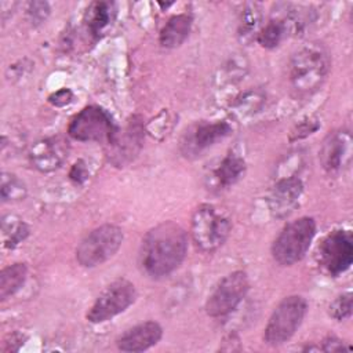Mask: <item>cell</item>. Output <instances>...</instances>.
<instances>
[{
	"label": "cell",
	"instance_id": "14",
	"mask_svg": "<svg viewBox=\"0 0 353 353\" xmlns=\"http://www.w3.org/2000/svg\"><path fill=\"white\" fill-rule=\"evenodd\" d=\"M352 138L349 131L339 130L327 137L321 148V163L327 172H338L350 159Z\"/></svg>",
	"mask_w": 353,
	"mask_h": 353
},
{
	"label": "cell",
	"instance_id": "18",
	"mask_svg": "<svg viewBox=\"0 0 353 353\" xmlns=\"http://www.w3.org/2000/svg\"><path fill=\"white\" fill-rule=\"evenodd\" d=\"M245 172V160L236 152H229L214 170V178L222 188L234 185Z\"/></svg>",
	"mask_w": 353,
	"mask_h": 353
},
{
	"label": "cell",
	"instance_id": "3",
	"mask_svg": "<svg viewBox=\"0 0 353 353\" xmlns=\"http://www.w3.org/2000/svg\"><path fill=\"white\" fill-rule=\"evenodd\" d=\"M230 232L232 221L218 207L204 203L194 210L190 222V236L200 251H216L228 240Z\"/></svg>",
	"mask_w": 353,
	"mask_h": 353
},
{
	"label": "cell",
	"instance_id": "8",
	"mask_svg": "<svg viewBox=\"0 0 353 353\" xmlns=\"http://www.w3.org/2000/svg\"><path fill=\"white\" fill-rule=\"evenodd\" d=\"M137 299L135 285L127 279L112 281L95 299L85 317L90 323H103L123 313Z\"/></svg>",
	"mask_w": 353,
	"mask_h": 353
},
{
	"label": "cell",
	"instance_id": "26",
	"mask_svg": "<svg viewBox=\"0 0 353 353\" xmlns=\"http://www.w3.org/2000/svg\"><path fill=\"white\" fill-rule=\"evenodd\" d=\"M28 14L32 19V22L34 23H40L43 21H46V18L50 14V6L46 1H33L29 3L28 7Z\"/></svg>",
	"mask_w": 353,
	"mask_h": 353
},
{
	"label": "cell",
	"instance_id": "20",
	"mask_svg": "<svg viewBox=\"0 0 353 353\" xmlns=\"http://www.w3.org/2000/svg\"><path fill=\"white\" fill-rule=\"evenodd\" d=\"M28 268L22 262L6 266L0 273V299L6 301L14 295L26 281Z\"/></svg>",
	"mask_w": 353,
	"mask_h": 353
},
{
	"label": "cell",
	"instance_id": "21",
	"mask_svg": "<svg viewBox=\"0 0 353 353\" xmlns=\"http://www.w3.org/2000/svg\"><path fill=\"white\" fill-rule=\"evenodd\" d=\"M287 33V26L283 19H270L256 33V41L265 48L277 47Z\"/></svg>",
	"mask_w": 353,
	"mask_h": 353
},
{
	"label": "cell",
	"instance_id": "28",
	"mask_svg": "<svg viewBox=\"0 0 353 353\" xmlns=\"http://www.w3.org/2000/svg\"><path fill=\"white\" fill-rule=\"evenodd\" d=\"M88 175H90V172H88L87 164H85L83 160H77V161L72 165V168H70V171H69V178H70L74 183H79V185L84 183V182L88 179Z\"/></svg>",
	"mask_w": 353,
	"mask_h": 353
},
{
	"label": "cell",
	"instance_id": "5",
	"mask_svg": "<svg viewBox=\"0 0 353 353\" xmlns=\"http://www.w3.org/2000/svg\"><path fill=\"white\" fill-rule=\"evenodd\" d=\"M123 230L105 223L87 233L76 248V261L83 268H95L110 259L123 244Z\"/></svg>",
	"mask_w": 353,
	"mask_h": 353
},
{
	"label": "cell",
	"instance_id": "12",
	"mask_svg": "<svg viewBox=\"0 0 353 353\" xmlns=\"http://www.w3.org/2000/svg\"><path fill=\"white\" fill-rule=\"evenodd\" d=\"M66 156L68 145L61 137H51L37 141L29 152L30 163L41 172L57 170L62 165Z\"/></svg>",
	"mask_w": 353,
	"mask_h": 353
},
{
	"label": "cell",
	"instance_id": "24",
	"mask_svg": "<svg viewBox=\"0 0 353 353\" xmlns=\"http://www.w3.org/2000/svg\"><path fill=\"white\" fill-rule=\"evenodd\" d=\"M3 226L10 228V232L8 230L3 232V234H4V241H6L4 244L7 247H11V248H14L21 241H23L26 239V236L29 234V228L22 221H12V222L7 223L6 219H4Z\"/></svg>",
	"mask_w": 353,
	"mask_h": 353
},
{
	"label": "cell",
	"instance_id": "4",
	"mask_svg": "<svg viewBox=\"0 0 353 353\" xmlns=\"http://www.w3.org/2000/svg\"><path fill=\"white\" fill-rule=\"evenodd\" d=\"M316 234V221L301 216L287 223L272 244V256L281 266L299 262L307 252Z\"/></svg>",
	"mask_w": 353,
	"mask_h": 353
},
{
	"label": "cell",
	"instance_id": "27",
	"mask_svg": "<svg viewBox=\"0 0 353 353\" xmlns=\"http://www.w3.org/2000/svg\"><path fill=\"white\" fill-rule=\"evenodd\" d=\"M319 125H320V124H319L317 120H312V119L303 120L302 123H299V124L292 130L290 139H291V141L302 139V138H305V137L313 134V132L319 128Z\"/></svg>",
	"mask_w": 353,
	"mask_h": 353
},
{
	"label": "cell",
	"instance_id": "2",
	"mask_svg": "<svg viewBox=\"0 0 353 353\" xmlns=\"http://www.w3.org/2000/svg\"><path fill=\"white\" fill-rule=\"evenodd\" d=\"M330 68V54L321 43H307L301 47L288 65V79L294 94L307 97L316 92L325 81Z\"/></svg>",
	"mask_w": 353,
	"mask_h": 353
},
{
	"label": "cell",
	"instance_id": "7",
	"mask_svg": "<svg viewBox=\"0 0 353 353\" xmlns=\"http://www.w3.org/2000/svg\"><path fill=\"white\" fill-rule=\"evenodd\" d=\"M68 135L80 142H106L113 145L119 137V128L105 109L91 105L81 109L70 120Z\"/></svg>",
	"mask_w": 353,
	"mask_h": 353
},
{
	"label": "cell",
	"instance_id": "16",
	"mask_svg": "<svg viewBox=\"0 0 353 353\" xmlns=\"http://www.w3.org/2000/svg\"><path fill=\"white\" fill-rule=\"evenodd\" d=\"M232 132V125L225 120H218L212 123H201L193 131L190 138V145L196 152L207 149L216 143L218 141L225 139Z\"/></svg>",
	"mask_w": 353,
	"mask_h": 353
},
{
	"label": "cell",
	"instance_id": "23",
	"mask_svg": "<svg viewBox=\"0 0 353 353\" xmlns=\"http://www.w3.org/2000/svg\"><path fill=\"white\" fill-rule=\"evenodd\" d=\"M26 196L25 183L14 174L3 172L1 175V199L8 200H22Z\"/></svg>",
	"mask_w": 353,
	"mask_h": 353
},
{
	"label": "cell",
	"instance_id": "22",
	"mask_svg": "<svg viewBox=\"0 0 353 353\" xmlns=\"http://www.w3.org/2000/svg\"><path fill=\"white\" fill-rule=\"evenodd\" d=\"M262 19L261 7L256 3H248L243 8V12L240 15V23H239V34L243 39L251 37L252 34L256 36L259 32V25Z\"/></svg>",
	"mask_w": 353,
	"mask_h": 353
},
{
	"label": "cell",
	"instance_id": "11",
	"mask_svg": "<svg viewBox=\"0 0 353 353\" xmlns=\"http://www.w3.org/2000/svg\"><path fill=\"white\" fill-rule=\"evenodd\" d=\"M303 192V182L296 175H290L279 179L270 189L268 204L270 212L276 218L287 216L298 205Z\"/></svg>",
	"mask_w": 353,
	"mask_h": 353
},
{
	"label": "cell",
	"instance_id": "10",
	"mask_svg": "<svg viewBox=\"0 0 353 353\" xmlns=\"http://www.w3.org/2000/svg\"><path fill=\"white\" fill-rule=\"evenodd\" d=\"M323 269L332 277L346 272L353 262V236L350 230L336 229L324 237L319 247Z\"/></svg>",
	"mask_w": 353,
	"mask_h": 353
},
{
	"label": "cell",
	"instance_id": "13",
	"mask_svg": "<svg viewBox=\"0 0 353 353\" xmlns=\"http://www.w3.org/2000/svg\"><path fill=\"white\" fill-rule=\"evenodd\" d=\"M163 336V328L156 321H143L123 332L117 341V349L121 352H143L154 346Z\"/></svg>",
	"mask_w": 353,
	"mask_h": 353
},
{
	"label": "cell",
	"instance_id": "17",
	"mask_svg": "<svg viewBox=\"0 0 353 353\" xmlns=\"http://www.w3.org/2000/svg\"><path fill=\"white\" fill-rule=\"evenodd\" d=\"M114 4L110 1L91 3L84 14V22L88 33L95 39L99 37L114 19Z\"/></svg>",
	"mask_w": 353,
	"mask_h": 353
},
{
	"label": "cell",
	"instance_id": "9",
	"mask_svg": "<svg viewBox=\"0 0 353 353\" xmlns=\"http://www.w3.org/2000/svg\"><path fill=\"white\" fill-rule=\"evenodd\" d=\"M250 288L248 276L243 270H234L225 276L205 301V313L210 317H223L232 313L244 299Z\"/></svg>",
	"mask_w": 353,
	"mask_h": 353
},
{
	"label": "cell",
	"instance_id": "19",
	"mask_svg": "<svg viewBox=\"0 0 353 353\" xmlns=\"http://www.w3.org/2000/svg\"><path fill=\"white\" fill-rule=\"evenodd\" d=\"M143 135V127L139 121L132 119V121L128 123V127L125 130L124 137H117L114 143L112 145L116 149V157L117 163H123V160H130L141 148Z\"/></svg>",
	"mask_w": 353,
	"mask_h": 353
},
{
	"label": "cell",
	"instance_id": "25",
	"mask_svg": "<svg viewBox=\"0 0 353 353\" xmlns=\"http://www.w3.org/2000/svg\"><path fill=\"white\" fill-rule=\"evenodd\" d=\"M352 314V294L346 292L334 299L330 305V316L338 321L349 319Z\"/></svg>",
	"mask_w": 353,
	"mask_h": 353
},
{
	"label": "cell",
	"instance_id": "15",
	"mask_svg": "<svg viewBox=\"0 0 353 353\" xmlns=\"http://www.w3.org/2000/svg\"><path fill=\"white\" fill-rule=\"evenodd\" d=\"M193 19L189 14H176L171 17L159 34V41L164 48L179 47L192 30Z\"/></svg>",
	"mask_w": 353,
	"mask_h": 353
},
{
	"label": "cell",
	"instance_id": "1",
	"mask_svg": "<svg viewBox=\"0 0 353 353\" xmlns=\"http://www.w3.org/2000/svg\"><path fill=\"white\" fill-rule=\"evenodd\" d=\"M186 252L188 234L185 229L172 221H167L152 228L142 239L138 265L146 276L160 279L176 270Z\"/></svg>",
	"mask_w": 353,
	"mask_h": 353
},
{
	"label": "cell",
	"instance_id": "6",
	"mask_svg": "<svg viewBox=\"0 0 353 353\" xmlns=\"http://www.w3.org/2000/svg\"><path fill=\"white\" fill-rule=\"evenodd\" d=\"M307 312V302L299 295L285 296L272 312L263 330V341L280 346L290 341L301 327Z\"/></svg>",
	"mask_w": 353,
	"mask_h": 353
},
{
	"label": "cell",
	"instance_id": "29",
	"mask_svg": "<svg viewBox=\"0 0 353 353\" xmlns=\"http://www.w3.org/2000/svg\"><path fill=\"white\" fill-rule=\"evenodd\" d=\"M73 99V92L69 90V88H62V90H58L55 92H52L50 97H48V102L57 108H62V106H66L72 102Z\"/></svg>",
	"mask_w": 353,
	"mask_h": 353
},
{
	"label": "cell",
	"instance_id": "30",
	"mask_svg": "<svg viewBox=\"0 0 353 353\" xmlns=\"http://www.w3.org/2000/svg\"><path fill=\"white\" fill-rule=\"evenodd\" d=\"M316 350H323V352H342V350H349V346L345 345L343 341H341L336 336H327L321 341V346H319Z\"/></svg>",
	"mask_w": 353,
	"mask_h": 353
}]
</instances>
